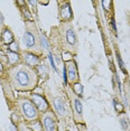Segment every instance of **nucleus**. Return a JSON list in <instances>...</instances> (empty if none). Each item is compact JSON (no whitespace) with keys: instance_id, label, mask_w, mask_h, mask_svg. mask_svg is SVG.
Returning <instances> with one entry per match:
<instances>
[{"instance_id":"nucleus-1","label":"nucleus","mask_w":130,"mask_h":131,"mask_svg":"<svg viewBox=\"0 0 130 131\" xmlns=\"http://www.w3.org/2000/svg\"><path fill=\"white\" fill-rule=\"evenodd\" d=\"M8 77L11 88L19 92H32L37 89L39 83V76L35 68H31L25 64L9 67Z\"/></svg>"},{"instance_id":"nucleus-2","label":"nucleus","mask_w":130,"mask_h":131,"mask_svg":"<svg viewBox=\"0 0 130 131\" xmlns=\"http://www.w3.org/2000/svg\"><path fill=\"white\" fill-rule=\"evenodd\" d=\"M26 27L25 31L23 35V50H27V52L34 53L36 55L43 56L44 52L40 46V31L38 27L36 26L35 21H28L25 23Z\"/></svg>"},{"instance_id":"nucleus-3","label":"nucleus","mask_w":130,"mask_h":131,"mask_svg":"<svg viewBox=\"0 0 130 131\" xmlns=\"http://www.w3.org/2000/svg\"><path fill=\"white\" fill-rule=\"evenodd\" d=\"M45 94L47 101L49 102L51 109L54 111V113L58 119V122H62L64 126H70L71 122H73V117H72V111H71V106H69L67 102L61 95H55L51 91H46Z\"/></svg>"},{"instance_id":"nucleus-4","label":"nucleus","mask_w":130,"mask_h":131,"mask_svg":"<svg viewBox=\"0 0 130 131\" xmlns=\"http://www.w3.org/2000/svg\"><path fill=\"white\" fill-rule=\"evenodd\" d=\"M58 32H60L62 49L64 50V53L75 55L79 50V39L73 24L61 23L58 26Z\"/></svg>"},{"instance_id":"nucleus-5","label":"nucleus","mask_w":130,"mask_h":131,"mask_svg":"<svg viewBox=\"0 0 130 131\" xmlns=\"http://www.w3.org/2000/svg\"><path fill=\"white\" fill-rule=\"evenodd\" d=\"M14 108L18 110V112L21 115L23 120L28 123V122H32L39 120L40 113L35 106V104L29 100L28 96H19L16 99V104Z\"/></svg>"},{"instance_id":"nucleus-6","label":"nucleus","mask_w":130,"mask_h":131,"mask_svg":"<svg viewBox=\"0 0 130 131\" xmlns=\"http://www.w3.org/2000/svg\"><path fill=\"white\" fill-rule=\"evenodd\" d=\"M69 100H70V104H71L73 122H74L75 124H78V123L85 124L84 118H83V103H82L81 99L70 90L69 91Z\"/></svg>"},{"instance_id":"nucleus-7","label":"nucleus","mask_w":130,"mask_h":131,"mask_svg":"<svg viewBox=\"0 0 130 131\" xmlns=\"http://www.w3.org/2000/svg\"><path fill=\"white\" fill-rule=\"evenodd\" d=\"M39 120L43 127V131H60L58 119L52 109L45 113H40Z\"/></svg>"},{"instance_id":"nucleus-8","label":"nucleus","mask_w":130,"mask_h":131,"mask_svg":"<svg viewBox=\"0 0 130 131\" xmlns=\"http://www.w3.org/2000/svg\"><path fill=\"white\" fill-rule=\"evenodd\" d=\"M64 67L66 70V77H67V85L72 86L75 83L80 82V74L78 70V64L75 59L71 58L64 62Z\"/></svg>"},{"instance_id":"nucleus-9","label":"nucleus","mask_w":130,"mask_h":131,"mask_svg":"<svg viewBox=\"0 0 130 131\" xmlns=\"http://www.w3.org/2000/svg\"><path fill=\"white\" fill-rule=\"evenodd\" d=\"M29 100L35 104V106L37 108V110L39 111V113H45L48 110H51V105L49 102L47 101V99L44 96L43 94H38L35 92H30L28 95Z\"/></svg>"},{"instance_id":"nucleus-10","label":"nucleus","mask_w":130,"mask_h":131,"mask_svg":"<svg viewBox=\"0 0 130 131\" xmlns=\"http://www.w3.org/2000/svg\"><path fill=\"white\" fill-rule=\"evenodd\" d=\"M58 5V18L61 23H72L73 20V11L71 8L70 1H57Z\"/></svg>"},{"instance_id":"nucleus-11","label":"nucleus","mask_w":130,"mask_h":131,"mask_svg":"<svg viewBox=\"0 0 130 131\" xmlns=\"http://www.w3.org/2000/svg\"><path fill=\"white\" fill-rule=\"evenodd\" d=\"M20 55H21L23 64L27 65V66L31 67V68H36L38 65L42 64V62L44 59L43 56L36 55V54H34V53L27 52V50H21Z\"/></svg>"},{"instance_id":"nucleus-12","label":"nucleus","mask_w":130,"mask_h":131,"mask_svg":"<svg viewBox=\"0 0 130 131\" xmlns=\"http://www.w3.org/2000/svg\"><path fill=\"white\" fill-rule=\"evenodd\" d=\"M5 55H6V58H7V62H8L9 67L17 66V65L23 63L21 55L20 54H17V53H14V52H11V50L7 49L6 50V53H5Z\"/></svg>"},{"instance_id":"nucleus-13","label":"nucleus","mask_w":130,"mask_h":131,"mask_svg":"<svg viewBox=\"0 0 130 131\" xmlns=\"http://www.w3.org/2000/svg\"><path fill=\"white\" fill-rule=\"evenodd\" d=\"M0 40L4 45L9 46L13 41H15V36H14V32L10 30L8 27L2 28L1 34H0Z\"/></svg>"},{"instance_id":"nucleus-14","label":"nucleus","mask_w":130,"mask_h":131,"mask_svg":"<svg viewBox=\"0 0 130 131\" xmlns=\"http://www.w3.org/2000/svg\"><path fill=\"white\" fill-rule=\"evenodd\" d=\"M20 10V14H21L24 20H25V23H28V21H34V17H32V13L30 11V9L28 8L27 4L26 6H24V7H20L19 8Z\"/></svg>"},{"instance_id":"nucleus-15","label":"nucleus","mask_w":130,"mask_h":131,"mask_svg":"<svg viewBox=\"0 0 130 131\" xmlns=\"http://www.w3.org/2000/svg\"><path fill=\"white\" fill-rule=\"evenodd\" d=\"M118 119H119V123L121 126V129L123 131H130V120L125 113L119 114V118Z\"/></svg>"},{"instance_id":"nucleus-16","label":"nucleus","mask_w":130,"mask_h":131,"mask_svg":"<svg viewBox=\"0 0 130 131\" xmlns=\"http://www.w3.org/2000/svg\"><path fill=\"white\" fill-rule=\"evenodd\" d=\"M36 70V72L38 74V76H39V79H46L47 76H48V71H49V68L47 65L45 64H40V65H38V66L35 68Z\"/></svg>"},{"instance_id":"nucleus-17","label":"nucleus","mask_w":130,"mask_h":131,"mask_svg":"<svg viewBox=\"0 0 130 131\" xmlns=\"http://www.w3.org/2000/svg\"><path fill=\"white\" fill-rule=\"evenodd\" d=\"M40 46L43 48V52L44 54L47 52H51V44H49V40L47 39L46 35L44 32H40Z\"/></svg>"},{"instance_id":"nucleus-18","label":"nucleus","mask_w":130,"mask_h":131,"mask_svg":"<svg viewBox=\"0 0 130 131\" xmlns=\"http://www.w3.org/2000/svg\"><path fill=\"white\" fill-rule=\"evenodd\" d=\"M70 89H71V91H72L75 95H78L80 99H82V97H83V85H82L80 82L73 84L72 86H70Z\"/></svg>"},{"instance_id":"nucleus-19","label":"nucleus","mask_w":130,"mask_h":131,"mask_svg":"<svg viewBox=\"0 0 130 131\" xmlns=\"http://www.w3.org/2000/svg\"><path fill=\"white\" fill-rule=\"evenodd\" d=\"M25 124L27 126L31 131H43V127L42 123H40V120H36V121H32V122H28V123Z\"/></svg>"},{"instance_id":"nucleus-20","label":"nucleus","mask_w":130,"mask_h":131,"mask_svg":"<svg viewBox=\"0 0 130 131\" xmlns=\"http://www.w3.org/2000/svg\"><path fill=\"white\" fill-rule=\"evenodd\" d=\"M101 5L103 6V10H104L105 14L111 13V15H113V8H112L113 1H111V0H103V1H101Z\"/></svg>"},{"instance_id":"nucleus-21","label":"nucleus","mask_w":130,"mask_h":131,"mask_svg":"<svg viewBox=\"0 0 130 131\" xmlns=\"http://www.w3.org/2000/svg\"><path fill=\"white\" fill-rule=\"evenodd\" d=\"M8 49L11 50V52H14V53H17V54H20L21 53V47H20V45L18 44V41H13V43L10 44L9 46H8Z\"/></svg>"},{"instance_id":"nucleus-22","label":"nucleus","mask_w":130,"mask_h":131,"mask_svg":"<svg viewBox=\"0 0 130 131\" xmlns=\"http://www.w3.org/2000/svg\"><path fill=\"white\" fill-rule=\"evenodd\" d=\"M113 105H114V109L116 111L121 114V113H125V108H123V104L120 102V101L117 100V97H113Z\"/></svg>"},{"instance_id":"nucleus-23","label":"nucleus","mask_w":130,"mask_h":131,"mask_svg":"<svg viewBox=\"0 0 130 131\" xmlns=\"http://www.w3.org/2000/svg\"><path fill=\"white\" fill-rule=\"evenodd\" d=\"M116 58L118 61V64H119V67L120 70L122 71L125 74H127V70H126V66H125V63H123L122 58H121V55H120V52H116Z\"/></svg>"},{"instance_id":"nucleus-24","label":"nucleus","mask_w":130,"mask_h":131,"mask_svg":"<svg viewBox=\"0 0 130 131\" xmlns=\"http://www.w3.org/2000/svg\"><path fill=\"white\" fill-rule=\"evenodd\" d=\"M26 4H27L28 8L30 9V11L32 14L37 15V9H36V6L38 5V1H36V0H29V1H26Z\"/></svg>"},{"instance_id":"nucleus-25","label":"nucleus","mask_w":130,"mask_h":131,"mask_svg":"<svg viewBox=\"0 0 130 131\" xmlns=\"http://www.w3.org/2000/svg\"><path fill=\"white\" fill-rule=\"evenodd\" d=\"M47 57H48V61H49V64H51V66H52L53 68H54L55 72H57V73H58V71H57V66H56V64H55V61H54V57H53L52 52H48V53H47Z\"/></svg>"},{"instance_id":"nucleus-26","label":"nucleus","mask_w":130,"mask_h":131,"mask_svg":"<svg viewBox=\"0 0 130 131\" xmlns=\"http://www.w3.org/2000/svg\"><path fill=\"white\" fill-rule=\"evenodd\" d=\"M110 26L112 28V30L114 31V34H117V26H116V20H114V17L111 16L110 17Z\"/></svg>"},{"instance_id":"nucleus-27","label":"nucleus","mask_w":130,"mask_h":131,"mask_svg":"<svg viewBox=\"0 0 130 131\" xmlns=\"http://www.w3.org/2000/svg\"><path fill=\"white\" fill-rule=\"evenodd\" d=\"M76 128H78V131H88V128L85 124H82V123H78L75 124Z\"/></svg>"},{"instance_id":"nucleus-28","label":"nucleus","mask_w":130,"mask_h":131,"mask_svg":"<svg viewBox=\"0 0 130 131\" xmlns=\"http://www.w3.org/2000/svg\"><path fill=\"white\" fill-rule=\"evenodd\" d=\"M18 128H19V131H31L25 123H20L18 126Z\"/></svg>"},{"instance_id":"nucleus-29","label":"nucleus","mask_w":130,"mask_h":131,"mask_svg":"<svg viewBox=\"0 0 130 131\" xmlns=\"http://www.w3.org/2000/svg\"><path fill=\"white\" fill-rule=\"evenodd\" d=\"M4 21H5V19H4V15L0 13V26H4Z\"/></svg>"},{"instance_id":"nucleus-30","label":"nucleus","mask_w":130,"mask_h":131,"mask_svg":"<svg viewBox=\"0 0 130 131\" xmlns=\"http://www.w3.org/2000/svg\"><path fill=\"white\" fill-rule=\"evenodd\" d=\"M5 72V66H4V64L0 62V74H4Z\"/></svg>"},{"instance_id":"nucleus-31","label":"nucleus","mask_w":130,"mask_h":131,"mask_svg":"<svg viewBox=\"0 0 130 131\" xmlns=\"http://www.w3.org/2000/svg\"><path fill=\"white\" fill-rule=\"evenodd\" d=\"M60 131H61V130H60Z\"/></svg>"}]
</instances>
